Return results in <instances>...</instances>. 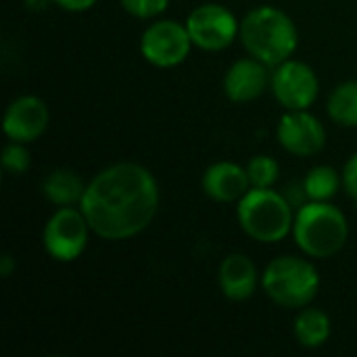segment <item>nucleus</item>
Segmentation results:
<instances>
[{
	"label": "nucleus",
	"mask_w": 357,
	"mask_h": 357,
	"mask_svg": "<svg viewBox=\"0 0 357 357\" xmlns=\"http://www.w3.org/2000/svg\"><path fill=\"white\" fill-rule=\"evenodd\" d=\"M238 38L245 50L268 67L289 61L299 46L295 21L284 10L270 4L255 6L243 17Z\"/></svg>",
	"instance_id": "nucleus-2"
},
{
	"label": "nucleus",
	"mask_w": 357,
	"mask_h": 357,
	"mask_svg": "<svg viewBox=\"0 0 357 357\" xmlns=\"http://www.w3.org/2000/svg\"><path fill=\"white\" fill-rule=\"evenodd\" d=\"M186 29L197 48L205 52H220L232 46V42L238 38L241 21L228 6L207 2L190 10Z\"/></svg>",
	"instance_id": "nucleus-8"
},
{
	"label": "nucleus",
	"mask_w": 357,
	"mask_h": 357,
	"mask_svg": "<svg viewBox=\"0 0 357 357\" xmlns=\"http://www.w3.org/2000/svg\"><path fill=\"white\" fill-rule=\"evenodd\" d=\"M50 123V111L46 102L33 94L15 98L2 117V130L8 140L29 144L38 140Z\"/></svg>",
	"instance_id": "nucleus-11"
},
{
	"label": "nucleus",
	"mask_w": 357,
	"mask_h": 357,
	"mask_svg": "<svg viewBox=\"0 0 357 357\" xmlns=\"http://www.w3.org/2000/svg\"><path fill=\"white\" fill-rule=\"evenodd\" d=\"M86 186L88 184H84L77 172L59 167L42 180V195L56 207H73L82 203Z\"/></svg>",
	"instance_id": "nucleus-15"
},
{
	"label": "nucleus",
	"mask_w": 357,
	"mask_h": 357,
	"mask_svg": "<svg viewBox=\"0 0 357 357\" xmlns=\"http://www.w3.org/2000/svg\"><path fill=\"white\" fill-rule=\"evenodd\" d=\"M98 0H54L56 6H61L67 13H84L90 10Z\"/></svg>",
	"instance_id": "nucleus-23"
},
{
	"label": "nucleus",
	"mask_w": 357,
	"mask_h": 357,
	"mask_svg": "<svg viewBox=\"0 0 357 357\" xmlns=\"http://www.w3.org/2000/svg\"><path fill=\"white\" fill-rule=\"evenodd\" d=\"M161 203L157 178L140 163H115L86 186L79 209L92 232L105 241H128L144 232Z\"/></svg>",
	"instance_id": "nucleus-1"
},
{
	"label": "nucleus",
	"mask_w": 357,
	"mask_h": 357,
	"mask_svg": "<svg viewBox=\"0 0 357 357\" xmlns=\"http://www.w3.org/2000/svg\"><path fill=\"white\" fill-rule=\"evenodd\" d=\"M295 245L312 259L335 257L349 238L345 213L331 201H307L295 213Z\"/></svg>",
	"instance_id": "nucleus-3"
},
{
	"label": "nucleus",
	"mask_w": 357,
	"mask_h": 357,
	"mask_svg": "<svg viewBox=\"0 0 357 357\" xmlns=\"http://www.w3.org/2000/svg\"><path fill=\"white\" fill-rule=\"evenodd\" d=\"M201 184L205 195L215 203H238L251 190L247 167L232 161H218L209 165Z\"/></svg>",
	"instance_id": "nucleus-13"
},
{
	"label": "nucleus",
	"mask_w": 357,
	"mask_h": 357,
	"mask_svg": "<svg viewBox=\"0 0 357 357\" xmlns=\"http://www.w3.org/2000/svg\"><path fill=\"white\" fill-rule=\"evenodd\" d=\"M259 274L255 264L243 255L232 253L224 257L218 270V284L226 299L230 301H247L255 295V289L259 284Z\"/></svg>",
	"instance_id": "nucleus-14"
},
{
	"label": "nucleus",
	"mask_w": 357,
	"mask_h": 357,
	"mask_svg": "<svg viewBox=\"0 0 357 357\" xmlns=\"http://www.w3.org/2000/svg\"><path fill=\"white\" fill-rule=\"evenodd\" d=\"M90 232L92 228L82 209L59 207L44 226L42 245L54 261L69 264L86 251Z\"/></svg>",
	"instance_id": "nucleus-6"
},
{
	"label": "nucleus",
	"mask_w": 357,
	"mask_h": 357,
	"mask_svg": "<svg viewBox=\"0 0 357 357\" xmlns=\"http://www.w3.org/2000/svg\"><path fill=\"white\" fill-rule=\"evenodd\" d=\"M276 138L287 153L295 157H312L324 149L326 130L322 121L316 115H312L307 109L287 111L278 121Z\"/></svg>",
	"instance_id": "nucleus-10"
},
{
	"label": "nucleus",
	"mask_w": 357,
	"mask_h": 357,
	"mask_svg": "<svg viewBox=\"0 0 357 357\" xmlns=\"http://www.w3.org/2000/svg\"><path fill=\"white\" fill-rule=\"evenodd\" d=\"M270 90L287 111H303L316 102L320 79L307 63L289 59L274 67Z\"/></svg>",
	"instance_id": "nucleus-9"
},
{
	"label": "nucleus",
	"mask_w": 357,
	"mask_h": 357,
	"mask_svg": "<svg viewBox=\"0 0 357 357\" xmlns=\"http://www.w3.org/2000/svg\"><path fill=\"white\" fill-rule=\"evenodd\" d=\"M343 186V176L331 165H316L303 178L307 201H331Z\"/></svg>",
	"instance_id": "nucleus-18"
},
{
	"label": "nucleus",
	"mask_w": 357,
	"mask_h": 357,
	"mask_svg": "<svg viewBox=\"0 0 357 357\" xmlns=\"http://www.w3.org/2000/svg\"><path fill=\"white\" fill-rule=\"evenodd\" d=\"M270 79L272 73H268V65L249 54L228 67L224 75V94L232 102H253L268 90Z\"/></svg>",
	"instance_id": "nucleus-12"
},
{
	"label": "nucleus",
	"mask_w": 357,
	"mask_h": 357,
	"mask_svg": "<svg viewBox=\"0 0 357 357\" xmlns=\"http://www.w3.org/2000/svg\"><path fill=\"white\" fill-rule=\"evenodd\" d=\"M326 111L335 123L343 128H357V79L343 82L331 92Z\"/></svg>",
	"instance_id": "nucleus-17"
},
{
	"label": "nucleus",
	"mask_w": 357,
	"mask_h": 357,
	"mask_svg": "<svg viewBox=\"0 0 357 357\" xmlns=\"http://www.w3.org/2000/svg\"><path fill=\"white\" fill-rule=\"evenodd\" d=\"M261 289L278 307L303 310L318 297L320 274L310 259L282 255L266 266L261 274Z\"/></svg>",
	"instance_id": "nucleus-5"
},
{
	"label": "nucleus",
	"mask_w": 357,
	"mask_h": 357,
	"mask_svg": "<svg viewBox=\"0 0 357 357\" xmlns=\"http://www.w3.org/2000/svg\"><path fill=\"white\" fill-rule=\"evenodd\" d=\"M247 174L251 180V188H272L280 178V165L274 157L255 155L247 163Z\"/></svg>",
	"instance_id": "nucleus-19"
},
{
	"label": "nucleus",
	"mask_w": 357,
	"mask_h": 357,
	"mask_svg": "<svg viewBox=\"0 0 357 357\" xmlns=\"http://www.w3.org/2000/svg\"><path fill=\"white\" fill-rule=\"evenodd\" d=\"M192 46L195 44L186 23L174 19H159L151 23L140 36V54L146 63L159 69H169L184 63Z\"/></svg>",
	"instance_id": "nucleus-7"
},
{
	"label": "nucleus",
	"mask_w": 357,
	"mask_h": 357,
	"mask_svg": "<svg viewBox=\"0 0 357 357\" xmlns=\"http://www.w3.org/2000/svg\"><path fill=\"white\" fill-rule=\"evenodd\" d=\"M236 218L247 236L266 245L284 241L295 224L293 203L272 188H251L238 201Z\"/></svg>",
	"instance_id": "nucleus-4"
},
{
	"label": "nucleus",
	"mask_w": 357,
	"mask_h": 357,
	"mask_svg": "<svg viewBox=\"0 0 357 357\" xmlns=\"http://www.w3.org/2000/svg\"><path fill=\"white\" fill-rule=\"evenodd\" d=\"M54 0H25V6L33 13H44Z\"/></svg>",
	"instance_id": "nucleus-25"
},
{
	"label": "nucleus",
	"mask_w": 357,
	"mask_h": 357,
	"mask_svg": "<svg viewBox=\"0 0 357 357\" xmlns=\"http://www.w3.org/2000/svg\"><path fill=\"white\" fill-rule=\"evenodd\" d=\"M29 165H31V155L27 146L23 142L10 140L2 151V167L13 176H21L29 169Z\"/></svg>",
	"instance_id": "nucleus-20"
},
{
	"label": "nucleus",
	"mask_w": 357,
	"mask_h": 357,
	"mask_svg": "<svg viewBox=\"0 0 357 357\" xmlns=\"http://www.w3.org/2000/svg\"><path fill=\"white\" fill-rule=\"evenodd\" d=\"M119 4L136 19H153L167 8L169 0H119Z\"/></svg>",
	"instance_id": "nucleus-21"
},
{
	"label": "nucleus",
	"mask_w": 357,
	"mask_h": 357,
	"mask_svg": "<svg viewBox=\"0 0 357 357\" xmlns=\"http://www.w3.org/2000/svg\"><path fill=\"white\" fill-rule=\"evenodd\" d=\"M15 268H17L15 259H13L8 253H4V255L0 257V276H2V278H8V276L13 274Z\"/></svg>",
	"instance_id": "nucleus-24"
},
{
	"label": "nucleus",
	"mask_w": 357,
	"mask_h": 357,
	"mask_svg": "<svg viewBox=\"0 0 357 357\" xmlns=\"http://www.w3.org/2000/svg\"><path fill=\"white\" fill-rule=\"evenodd\" d=\"M341 176H343V188H345L347 197L357 203V153L351 155V159L345 163Z\"/></svg>",
	"instance_id": "nucleus-22"
},
{
	"label": "nucleus",
	"mask_w": 357,
	"mask_h": 357,
	"mask_svg": "<svg viewBox=\"0 0 357 357\" xmlns=\"http://www.w3.org/2000/svg\"><path fill=\"white\" fill-rule=\"evenodd\" d=\"M295 339L301 347L305 349H318L322 347L333 333V324L326 312L318 310V307H303L301 314L295 318V326H293Z\"/></svg>",
	"instance_id": "nucleus-16"
}]
</instances>
